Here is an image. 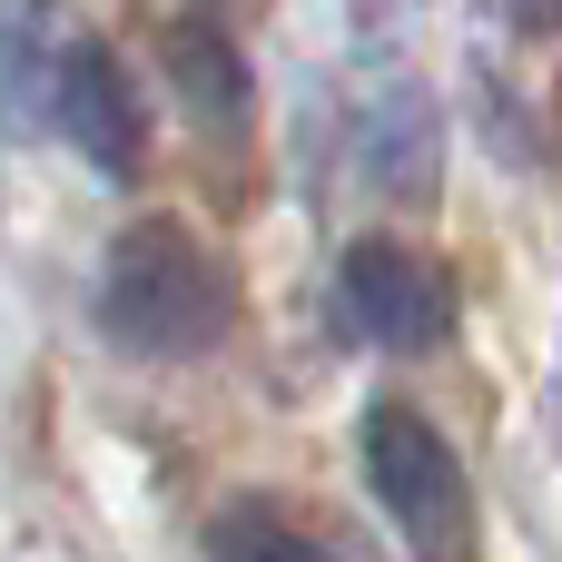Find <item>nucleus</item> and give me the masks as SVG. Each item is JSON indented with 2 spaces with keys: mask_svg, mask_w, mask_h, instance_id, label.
<instances>
[{
  "mask_svg": "<svg viewBox=\"0 0 562 562\" xmlns=\"http://www.w3.org/2000/svg\"><path fill=\"white\" fill-rule=\"evenodd\" d=\"M49 119H59V138H69L89 168H109V178H138V158H148L138 89H128V69H119L99 40L59 49V69H49Z\"/></svg>",
  "mask_w": 562,
  "mask_h": 562,
  "instance_id": "obj_4",
  "label": "nucleus"
},
{
  "mask_svg": "<svg viewBox=\"0 0 562 562\" xmlns=\"http://www.w3.org/2000/svg\"><path fill=\"white\" fill-rule=\"evenodd\" d=\"M207 562H326V543L296 533L286 514H267V504H227L207 524Z\"/></svg>",
  "mask_w": 562,
  "mask_h": 562,
  "instance_id": "obj_7",
  "label": "nucleus"
},
{
  "mask_svg": "<svg viewBox=\"0 0 562 562\" xmlns=\"http://www.w3.org/2000/svg\"><path fill=\"white\" fill-rule=\"evenodd\" d=\"M514 10H524V20H533V30H543V20H553V0H514Z\"/></svg>",
  "mask_w": 562,
  "mask_h": 562,
  "instance_id": "obj_8",
  "label": "nucleus"
},
{
  "mask_svg": "<svg viewBox=\"0 0 562 562\" xmlns=\"http://www.w3.org/2000/svg\"><path fill=\"white\" fill-rule=\"evenodd\" d=\"M366 484L385 494V514L405 524V543L425 562H464V543H474V494H464L454 445L415 405H375L366 415Z\"/></svg>",
  "mask_w": 562,
  "mask_h": 562,
  "instance_id": "obj_2",
  "label": "nucleus"
},
{
  "mask_svg": "<svg viewBox=\"0 0 562 562\" xmlns=\"http://www.w3.org/2000/svg\"><path fill=\"white\" fill-rule=\"evenodd\" d=\"M49 10L40 0H0V128H30V109H49Z\"/></svg>",
  "mask_w": 562,
  "mask_h": 562,
  "instance_id": "obj_5",
  "label": "nucleus"
},
{
  "mask_svg": "<svg viewBox=\"0 0 562 562\" xmlns=\"http://www.w3.org/2000/svg\"><path fill=\"white\" fill-rule=\"evenodd\" d=\"M237 296H227V267L178 227V217H138L109 237V267H99V326L148 356V366H178V356H207L227 336Z\"/></svg>",
  "mask_w": 562,
  "mask_h": 562,
  "instance_id": "obj_1",
  "label": "nucleus"
},
{
  "mask_svg": "<svg viewBox=\"0 0 562 562\" xmlns=\"http://www.w3.org/2000/svg\"><path fill=\"white\" fill-rule=\"evenodd\" d=\"M168 79H178L188 109H207V119H237V109H247V69L227 59V40H217L207 20H178V30H168Z\"/></svg>",
  "mask_w": 562,
  "mask_h": 562,
  "instance_id": "obj_6",
  "label": "nucleus"
},
{
  "mask_svg": "<svg viewBox=\"0 0 562 562\" xmlns=\"http://www.w3.org/2000/svg\"><path fill=\"white\" fill-rule=\"evenodd\" d=\"M336 296H346V326L356 336H375V346H435L445 336V277L415 257V247H395V237H356L346 247V267H336Z\"/></svg>",
  "mask_w": 562,
  "mask_h": 562,
  "instance_id": "obj_3",
  "label": "nucleus"
}]
</instances>
